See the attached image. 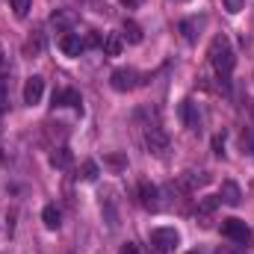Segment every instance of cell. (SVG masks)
<instances>
[{"mask_svg": "<svg viewBox=\"0 0 254 254\" xmlns=\"http://www.w3.org/2000/svg\"><path fill=\"white\" fill-rule=\"evenodd\" d=\"M160 190L154 187V184H139V201H142V207H148V210H157L160 207Z\"/></svg>", "mask_w": 254, "mask_h": 254, "instance_id": "30bf717a", "label": "cell"}, {"mask_svg": "<svg viewBox=\"0 0 254 254\" xmlns=\"http://www.w3.org/2000/svg\"><path fill=\"white\" fill-rule=\"evenodd\" d=\"M98 175H101L98 163H95V160H86V163H83V169H80V178L92 184V181H98Z\"/></svg>", "mask_w": 254, "mask_h": 254, "instance_id": "e0dca14e", "label": "cell"}, {"mask_svg": "<svg viewBox=\"0 0 254 254\" xmlns=\"http://www.w3.org/2000/svg\"><path fill=\"white\" fill-rule=\"evenodd\" d=\"M71 163H74V154H71V148L68 145H60V148H54V154H51V166L54 169H71Z\"/></svg>", "mask_w": 254, "mask_h": 254, "instance_id": "8fae6325", "label": "cell"}, {"mask_svg": "<svg viewBox=\"0 0 254 254\" xmlns=\"http://www.w3.org/2000/svg\"><path fill=\"white\" fill-rule=\"evenodd\" d=\"M222 237L237 243V246H249L252 231H249V225L243 219H222Z\"/></svg>", "mask_w": 254, "mask_h": 254, "instance_id": "3957f363", "label": "cell"}, {"mask_svg": "<svg viewBox=\"0 0 254 254\" xmlns=\"http://www.w3.org/2000/svg\"><path fill=\"white\" fill-rule=\"evenodd\" d=\"M42 222H45L48 231H60V225H63V213L57 210V204H48V207L42 210Z\"/></svg>", "mask_w": 254, "mask_h": 254, "instance_id": "5bb4252c", "label": "cell"}, {"mask_svg": "<svg viewBox=\"0 0 254 254\" xmlns=\"http://www.w3.org/2000/svg\"><path fill=\"white\" fill-rule=\"evenodd\" d=\"M210 65L216 68V74H219V80H222V86L228 92V80H231L234 65H237V57H234V48H231L228 36H216L210 42Z\"/></svg>", "mask_w": 254, "mask_h": 254, "instance_id": "6da1fadb", "label": "cell"}, {"mask_svg": "<svg viewBox=\"0 0 254 254\" xmlns=\"http://www.w3.org/2000/svg\"><path fill=\"white\" fill-rule=\"evenodd\" d=\"M190 254H201V252H190Z\"/></svg>", "mask_w": 254, "mask_h": 254, "instance_id": "f546056e", "label": "cell"}, {"mask_svg": "<svg viewBox=\"0 0 254 254\" xmlns=\"http://www.w3.org/2000/svg\"><path fill=\"white\" fill-rule=\"evenodd\" d=\"M145 142H148L151 154H157V157L169 151V133L163 130L160 122H148V125H145Z\"/></svg>", "mask_w": 254, "mask_h": 254, "instance_id": "277c9868", "label": "cell"}, {"mask_svg": "<svg viewBox=\"0 0 254 254\" xmlns=\"http://www.w3.org/2000/svg\"><path fill=\"white\" fill-rule=\"evenodd\" d=\"M54 107H74V110H83V98L77 89H60L54 92Z\"/></svg>", "mask_w": 254, "mask_h": 254, "instance_id": "ba28073f", "label": "cell"}, {"mask_svg": "<svg viewBox=\"0 0 254 254\" xmlns=\"http://www.w3.org/2000/svg\"><path fill=\"white\" fill-rule=\"evenodd\" d=\"M104 54L107 57H122V48H125V39H122V33H107V39H104Z\"/></svg>", "mask_w": 254, "mask_h": 254, "instance_id": "4fadbf2b", "label": "cell"}, {"mask_svg": "<svg viewBox=\"0 0 254 254\" xmlns=\"http://www.w3.org/2000/svg\"><path fill=\"white\" fill-rule=\"evenodd\" d=\"M181 33L190 39V42H195L198 39V21L192 18V21H181Z\"/></svg>", "mask_w": 254, "mask_h": 254, "instance_id": "d6986e66", "label": "cell"}, {"mask_svg": "<svg viewBox=\"0 0 254 254\" xmlns=\"http://www.w3.org/2000/svg\"><path fill=\"white\" fill-rule=\"evenodd\" d=\"M151 246L160 254H172L181 246V234H178L175 228H154V231H151Z\"/></svg>", "mask_w": 254, "mask_h": 254, "instance_id": "7a4b0ae2", "label": "cell"}, {"mask_svg": "<svg viewBox=\"0 0 254 254\" xmlns=\"http://www.w3.org/2000/svg\"><path fill=\"white\" fill-rule=\"evenodd\" d=\"M107 163H110V166H116V169H122V166H125V160H122V157H110Z\"/></svg>", "mask_w": 254, "mask_h": 254, "instance_id": "d4e9b609", "label": "cell"}, {"mask_svg": "<svg viewBox=\"0 0 254 254\" xmlns=\"http://www.w3.org/2000/svg\"><path fill=\"white\" fill-rule=\"evenodd\" d=\"M219 201H222V204L237 207V204L243 201V192H240V187H237L234 181H225V184H222V192H219Z\"/></svg>", "mask_w": 254, "mask_h": 254, "instance_id": "7c38bea8", "label": "cell"}, {"mask_svg": "<svg viewBox=\"0 0 254 254\" xmlns=\"http://www.w3.org/2000/svg\"><path fill=\"white\" fill-rule=\"evenodd\" d=\"M216 254H240V252H234L231 246H222V249H219V252H216Z\"/></svg>", "mask_w": 254, "mask_h": 254, "instance_id": "4316f807", "label": "cell"}, {"mask_svg": "<svg viewBox=\"0 0 254 254\" xmlns=\"http://www.w3.org/2000/svg\"><path fill=\"white\" fill-rule=\"evenodd\" d=\"M243 3H246V0H225V9H228L231 15H237V12L243 9Z\"/></svg>", "mask_w": 254, "mask_h": 254, "instance_id": "7402d4cb", "label": "cell"}, {"mask_svg": "<svg viewBox=\"0 0 254 254\" xmlns=\"http://www.w3.org/2000/svg\"><path fill=\"white\" fill-rule=\"evenodd\" d=\"M122 3H125L127 9H136V6H139V3H142V0H122Z\"/></svg>", "mask_w": 254, "mask_h": 254, "instance_id": "83f0119b", "label": "cell"}, {"mask_svg": "<svg viewBox=\"0 0 254 254\" xmlns=\"http://www.w3.org/2000/svg\"><path fill=\"white\" fill-rule=\"evenodd\" d=\"M119 254H139V249H136V243H125Z\"/></svg>", "mask_w": 254, "mask_h": 254, "instance_id": "cb8c5ba5", "label": "cell"}, {"mask_svg": "<svg viewBox=\"0 0 254 254\" xmlns=\"http://www.w3.org/2000/svg\"><path fill=\"white\" fill-rule=\"evenodd\" d=\"M42 95H45V77L33 74V77L24 83V104H27V107H36V104L42 101Z\"/></svg>", "mask_w": 254, "mask_h": 254, "instance_id": "8992f818", "label": "cell"}, {"mask_svg": "<svg viewBox=\"0 0 254 254\" xmlns=\"http://www.w3.org/2000/svg\"><path fill=\"white\" fill-rule=\"evenodd\" d=\"M3 57H6V54H3V48H0V65H3Z\"/></svg>", "mask_w": 254, "mask_h": 254, "instance_id": "f1b7e54d", "label": "cell"}, {"mask_svg": "<svg viewBox=\"0 0 254 254\" xmlns=\"http://www.w3.org/2000/svg\"><path fill=\"white\" fill-rule=\"evenodd\" d=\"M178 113H181V119H184V125L190 127V130H201V113H198V107H195L192 101H184Z\"/></svg>", "mask_w": 254, "mask_h": 254, "instance_id": "9c48e42d", "label": "cell"}, {"mask_svg": "<svg viewBox=\"0 0 254 254\" xmlns=\"http://www.w3.org/2000/svg\"><path fill=\"white\" fill-rule=\"evenodd\" d=\"M243 151L254 157V127H249V130L243 133Z\"/></svg>", "mask_w": 254, "mask_h": 254, "instance_id": "44dd1931", "label": "cell"}, {"mask_svg": "<svg viewBox=\"0 0 254 254\" xmlns=\"http://www.w3.org/2000/svg\"><path fill=\"white\" fill-rule=\"evenodd\" d=\"M125 42H130V45H139L142 42V27L136 24V21H125V36H122Z\"/></svg>", "mask_w": 254, "mask_h": 254, "instance_id": "2e32d148", "label": "cell"}, {"mask_svg": "<svg viewBox=\"0 0 254 254\" xmlns=\"http://www.w3.org/2000/svg\"><path fill=\"white\" fill-rule=\"evenodd\" d=\"M60 51H63L65 57H80L86 51V42H83L80 33H63L60 36Z\"/></svg>", "mask_w": 254, "mask_h": 254, "instance_id": "52a82bcc", "label": "cell"}, {"mask_svg": "<svg viewBox=\"0 0 254 254\" xmlns=\"http://www.w3.org/2000/svg\"><path fill=\"white\" fill-rule=\"evenodd\" d=\"M219 204H222V201H219V195H207V198H201V201H198V213H201V216H207V213H213Z\"/></svg>", "mask_w": 254, "mask_h": 254, "instance_id": "ac0fdd59", "label": "cell"}, {"mask_svg": "<svg viewBox=\"0 0 254 254\" xmlns=\"http://www.w3.org/2000/svg\"><path fill=\"white\" fill-rule=\"evenodd\" d=\"M6 101H9V98H6V80L0 77V110L6 107Z\"/></svg>", "mask_w": 254, "mask_h": 254, "instance_id": "603a6c76", "label": "cell"}, {"mask_svg": "<svg viewBox=\"0 0 254 254\" xmlns=\"http://www.w3.org/2000/svg\"><path fill=\"white\" fill-rule=\"evenodd\" d=\"M222 145H225V139H219V136H216V142H213V148H216V154H219V157H222Z\"/></svg>", "mask_w": 254, "mask_h": 254, "instance_id": "484cf974", "label": "cell"}, {"mask_svg": "<svg viewBox=\"0 0 254 254\" xmlns=\"http://www.w3.org/2000/svg\"><path fill=\"white\" fill-rule=\"evenodd\" d=\"M51 24L60 27V30H68V27L77 24V15H74V12H54V15H51Z\"/></svg>", "mask_w": 254, "mask_h": 254, "instance_id": "9a60e30c", "label": "cell"}, {"mask_svg": "<svg viewBox=\"0 0 254 254\" xmlns=\"http://www.w3.org/2000/svg\"><path fill=\"white\" fill-rule=\"evenodd\" d=\"M30 6H33V0H12V12H15L18 18H27Z\"/></svg>", "mask_w": 254, "mask_h": 254, "instance_id": "ffe728a7", "label": "cell"}, {"mask_svg": "<svg viewBox=\"0 0 254 254\" xmlns=\"http://www.w3.org/2000/svg\"><path fill=\"white\" fill-rule=\"evenodd\" d=\"M139 83H142V80H139V71H136V68H116V71L110 74V86H113L116 92H133Z\"/></svg>", "mask_w": 254, "mask_h": 254, "instance_id": "5b68a950", "label": "cell"}]
</instances>
